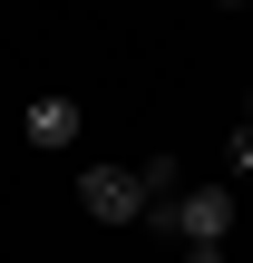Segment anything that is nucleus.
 <instances>
[{
	"label": "nucleus",
	"mask_w": 253,
	"mask_h": 263,
	"mask_svg": "<svg viewBox=\"0 0 253 263\" xmlns=\"http://www.w3.org/2000/svg\"><path fill=\"white\" fill-rule=\"evenodd\" d=\"M146 224H156V234H176L185 254H205V244L224 254V234H234V185H185V195H176L166 215H146Z\"/></svg>",
	"instance_id": "f257e3e1"
},
{
	"label": "nucleus",
	"mask_w": 253,
	"mask_h": 263,
	"mask_svg": "<svg viewBox=\"0 0 253 263\" xmlns=\"http://www.w3.org/2000/svg\"><path fill=\"white\" fill-rule=\"evenodd\" d=\"M78 205L98 224H146V195H137V166H88L78 176Z\"/></svg>",
	"instance_id": "f03ea898"
},
{
	"label": "nucleus",
	"mask_w": 253,
	"mask_h": 263,
	"mask_svg": "<svg viewBox=\"0 0 253 263\" xmlns=\"http://www.w3.org/2000/svg\"><path fill=\"white\" fill-rule=\"evenodd\" d=\"M78 127H88V107H78L68 88H49V98H29V107H20V137H29L39 156H59V146H78Z\"/></svg>",
	"instance_id": "7ed1b4c3"
},
{
	"label": "nucleus",
	"mask_w": 253,
	"mask_h": 263,
	"mask_svg": "<svg viewBox=\"0 0 253 263\" xmlns=\"http://www.w3.org/2000/svg\"><path fill=\"white\" fill-rule=\"evenodd\" d=\"M137 195H146V215H166V205L185 195V166H176V156H137Z\"/></svg>",
	"instance_id": "20e7f679"
},
{
	"label": "nucleus",
	"mask_w": 253,
	"mask_h": 263,
	"mask_svg": "<svg viewBox=\"0 0 253 263\" xmlns=\"http://www.w3.org/2000/svg\"><path fill=\"white\" fill-rule=\"evenodd\" d=\"M224 176H253V117L234 127V137H224Z\"/></svg>",
	"instance_id": "39448f33"
},
{
	"label": "nucleus",
	"mask_w": 253,
	"mask_h": 263,
	"mask_svg": "<svg viewBox=\"0 0 253 263\" xmlns=\"http://www.w3.org/2000/svg\"><path fill=\"white\" fill-rule=\"evenodd\" d=\"M244 117H253V98H244Z\"/></svg>",
	"instance_id": "423d86ee"
},
{
	"label": "nucleus",
	"mask_w": 253,
	"mask_h": 263,
	"mask_svg": "<svg viewBox=\"0 0 253 263\" xmlns=\"http://www.w3.org/2000/svg\"><path fill=\"white\" fill-rule=\"evenodd\" d=\"M244 10H253V0H244Z\"/></svg>",
	"instance_id": "0eeeda50"
}]
</instances>
